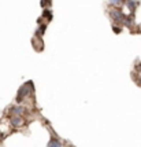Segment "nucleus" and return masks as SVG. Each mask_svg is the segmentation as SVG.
<instances>
[{"instance_id": "39448f33", "label": "nucleus", "mask_w": 141, "mask_h": 147, "mask_svg": "<svg viewBox=\"0 0 141 147\" xmlns=\"http://www.w3.org/2000/svg\"><path fill=\"white\" fill-rule=\"evenodd\" d=\"M22 111H23V109H22L21 106H14V107H11V113H13L14 115H21Z\"/></svg>"}, {"instance_id": "7ed1b4c3", "label": "nucleus", "mask_w": 141, "mask_h": 147, "mask_svg": "<svg viewBox=\"0 0 141 147\" xmlns=\"http://www.w3.org/2000/svg\"><path fill=\"white\" fill-rule=\"evenodd\" d=\"M48 147H63V144L58 138H51V140L48 143Z\"/></svg>"}, {"instance_id": "0eeeda50", "label": "nucleus", "mask_w": 141, "mask_h": 147, "mask_svg": "<svg viewBox=\"0 0 141 147\" xmlns=\"http://www.w3.org/2000/svg\"><path fill=\"white\" fill-rule=\"evenodd\" d=\"M44 30H45V25H41V28L39 29V36H43V33H44Z\"/></svg>"}, {"instance_id": "423d86ee", "label": "nucleus", "mask_w": 141, "mask_h": 147, "mask_svg": "<svg viewBox=\"0 0 141 147\" xmlns=\"http://www.w3.org/2000/svg\"><path fill=\"white\" fill-rule=\"evenodd\" d=\"M138 4V1H134V0H128V7H129V10L133 13L136 10V6Z\"/></svg>"}, {"instance_id": "f03ea898", "label": "nucleus", "mask_w": 141, "mask_h": 147, "mask_svg": "<svg viewBox=\"0 0 141 147\" xmlns=\"http://www.w3.org/2000/svg\"><path fill=\"white\" fill-rule=\"evenodd\" d=\"M111 17L115 19L116 22H122V21L125 19V15H123L121 11H118V10H112V11H111Z\"/></svg>"}, {"instance_id": "f257e3e1", "label": "nucleus", "mask_w": 141, "mask_h": 147, "mask_svg": "<svg viewBox=\"0 0 141 147\" xmlns=\"http://www.w3.org/2000/svg\"><path fill=\"white\" fill-rule=\"evenodd\" d=\"M26 88H27V83H26L25 85H22V87H21V90L18 91V95H17V102L18 103H21L26 96L29 95V90H26Z\"/></svg>"}, {"instance_id": "20e7f679", "label": "nucleus", "mask_w": 141, "mask_h": 147, "mask_svg": "<svg viewBox=\"0 0 141 147\" xmlns=\"http://www.w3.org/2000/svg\"><path fill=\"white\" fill-rule=\"evenodd\" d=\"M22 118H21V115H13L11 117V124H13L14 127H21L22 125Z\"/></svg>"}, {"instance_id": "6e6552de", "label": "nucleus", "mask_w": 141, "mask_h": 147, "mask_svg": "<svg viewBox=\"0 0 141 147\" xmlns=\"http://www.w3.org/2000/svg\"><path fill=\"white\" fill-rule=\"evenodd\" d=\"M44 17H47L48 19H51V18H52V14L49 13L48 10H45V11H44Z\"/></svg>"}, {"instance_id": "9d476101", "label": "nucleus", "mask_w": 141, "mask_h": 147, "mask_svg": "<svg viewBox=\"0 0 141 147\" xmlns=\"http://www.w3.org/2000/svg\"><path fill=\"white\" fill-rule=\"evenodd\" d=\"M114 32H115V33H119V32H121V29H119V28H114Z\"/></svg>"}, {"instance_id": "1a4fd4ad", "label": "nucleus", "mask_w": 141, "mask_h": 147, "mask_svg": "<svg viewBox=\"0 0 141 147\" xmlns=\"http://www.w3.org/2000/svg\"><path fill=\"white\" fill-rule=\"evenodd\" d=\"M121 1L122 0H110V3H111V4H114V6H115V4H119Z\"/></svg>"}]
</instances>
